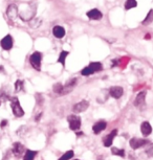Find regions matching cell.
Here are the masks:
<instances>
[{
    "instance_id": "obj_2",
    "label": "cell",
    "mask_w": 153,
    "mask_h": 160,
    "mask_svg": "<svg viewBox=\"0 0 153 160\" xmlns=\"http://www.w3.org/2000/svg\"><path fill=\"white\" fill-rule=\"evenodd\" d=\"M10 101H11V106H12V110H13L14 115L16 117H22L24 115V111L21 108L19 99L17 98H10Z\"/></svg>"
},
{
    "instance_id": "obj_6",
    "label": "cell",
    "mask_w": 153,
    "mask_h": 160,
    "mask_svg": "<svg viewBox=\"0 0 153 160\" xmlns=\"http://www.w3.org/2000/svg\"><path fill=\"white\" fill-rule=\"evenodd\" d=\"M149 141L147 140V139H142V138H135V137H133V138H131L130 139V147L132 148L133 150H136V149H140V148H142L144 147L145 144L148 143Z\"/></svg>"
},
{
    "instance_id": "obj_17",
    "label": "cell",
    "mask_w": 153,
    "mask_h": 160,
    "mask_svg": "<svg viewBox=\"0 0 153 160\" xmlns=\"http://www.w3.org/2000/svg\"><path fill=\"white\" fill-rule=\"evenodd\" d=\"M53 34L56 38L61 39L65 36V29H64V28H62V26L56 25L55 28H53Z\"/></svg>"
},
{
    "instance_id": "obj_19",
    "label": "cell",
    "mask_w": 153,
    "mask_h": 160,
    "mask_svg": "<svg viewBox=\"0 0 153 160\" xmlns=\"http://www.w3.org/2000/svg\"><path fill=\"white\" fill-rule=\"evenodd\" d=\"M36 155H37L36 151L26 150V152L24 153V157H23V160H34Z\"/></svg>"
},
{
    "instance_id": "obj_24",
    "label": "cell",
    "mask_w": 153,
    "mask_h": 160,
    "mask_svg": "<svg viewBox=\"0 0 153 160\" xmlns=\"http://www.w3.org/2000/svg\"><path fill=\"white\" fill-rule=\"evenodd\" d=\"M23 88H24V85H23V81L17 80L16 83H15V91H16V92H20V91H22Z\"/></svg>"
},
{
    "instance_id": "obj_18",
    "label": "cell",
    "mask_w": 153,
    "mask_h": 160,
    "mask_svg": "<svg viewBox=\"0 0 153 160\" xmlns=\"http://www.w3.org/2000/svg\"><path fill=\"white\" fill-rule=\"evenodd\" d=\"M76 84H77V78H73V80L69 81V82H67V84L64 86V88H63L62 94H65V93H67V92H70L71 90L74 89V87L76 86Z\"/></svg>"
},
{
    "instance_id": "obj_5",
    "label": "cell",
    "mask_w": 153,
    "mask_h": 160,
    "mask_svg": "<svg viewBox=\"0 0 153 160\" xmlns=\"http://www.w3.org/2000/svg\"><path fill=\"white\" fill-rule=\"evenodd\" d=\"M67 122L69 125L70 130L73 131H77L81 127V118L78 115H69L67 117Z\"/></svg>"
},
{
    "instance_id": "obj_21",
    "label": "cell",
    "mask_w": 153,
    "mask_h": 160,
    "mask_svg": "<svg viewBox=\"0 0 153 160\" xmlns=\"http://www.w3.org/2000/svg\"><path fill=\"white\" fill-rule=\"evenodd\" d=\"M111 153L113 155L120 156V157H125V155H126L124 149H118V148H115V147L111 148Z\"/></svg>"
},
{
    "instance_id": "obj_9",
    "label": "cell",
    "mask_w": 153,
    "mask_h": 160,
    "mask_svg": "<svg viewBox=\"0 0 153 160\" xmlns=\"http://www.w3.org/2000/svg\"><path fill=\"white\" fill-rule=\"evenodd\" d=\"M123 93H124V90H123L122 87L112 86V87H110V89H109L110 96H112V98L115 99H119L120 98H122Z\"/></svg>"
},
{
    "instance_id": "obj_15",
    "label": "cell",
    "mask_w": 153,
    "mask_h": 160,
    "mask_svg": "<svg viewBox=\"0 0 153 160\" xmlns=\"http://www.w3.org/2000/svg\"><path fill=\"white\" fill-rule=\"evenodd\" d=\"M145 98H146V91L140 92L139 94L136 95V98H135V101H134L133 105L139 108L143 107V106L145 105Z\"/></svg>"
},
{
    "instance_id": "obj_12",
    "label": "cell",
    "mask_w": 153,
    "mask_h": 160,
    "mask_svg": "<svg viewBox=\"0 0 153 160\" xmlns=\"http://www.w3.org/2000/svg\"><path fill=\"white\" fill-rule=\"evenodd\" d=\"M7 15L11 20H15L18 17V8L15 4L8 5L7 10Z\"/></svg>"
},
{
    "instance_id": "obj_13",
    "label": "cell",
    "mask_w": 153,
    "mask_h": 160,
    "mask_svg": "<svg viewBox=\"0 0 153 160\" xmlns=\"http://www.w3.org/2000/svg\"><path fill=\"white\" fill-rule=\"evenodd\" d=\"M107 127V123L105 120H100L97 123H94V127H92V131H94V134H100L102 131H104Z\"/></svg>"
},
{
    "instance_id": "obj_28",
    "label": "cell",
    "mask_w": 153,
    "mask_h": 160,
    "mask_svg": "<svg viewBox=\"0 0 153 160\" xmlns=\"http://www.w3.org/2000/svg\"><path fill=\"white\" fill-rule=\"evenodd\" d=\"M7 123H8L7 120H2V122L0 123V127H1V128H3V127L7 126Z\"/></svg>"
},
{
    "instance_id": "obj_3",
    "label": "cell",
    "mask_w": 153,
    "mask_h": 160,
    "mask_svg": "<svg viewBox=\"0 0 153 160\" xmlns=\"http://www.w3.org/2000/svg\"><path fill=\"white\" fill-rule=\"evenodd\" d=\"M41 60H42V55L39 51H35L29 57V63H31V65L33 66V68H35L38 71L41 69Z\"/></svg>"
},
{
    "instance_id": "obj_14",
    "label": "cell",
    "mask_w": 153,
    "mask_h": 160,
    "mask_svg": "<svg viewBox=\"0 0 153 160\" xmlns=\"http://www.w3.org/2000/svg\"><path fill=\"white\" fill-rule=\"evenodd\" d=\"M86 15H87V17L91 20H100V19H102V17H103V14H102L99 10H97V8L88 11Z\"/></svg>"
},
{
    "instance_id": "obj_27",
    "label": "cell",
    "mask_w": 153,
    "mask_h": 160,
    "mask_svg": "<svg viewBox=\"0 0 153 160\" xmlns=\"http://www.w3.org/2000/svg\"><path fill=\"white\" fill-rule=\"evenodd\" d=\"M146 154H147V155H148L149 157H153V143L148 148V149H147Z\"/></svg>"
},
{
    "instance_id": "obj_8",
    "label": "cell",
    "mask_w": 153,
    "mask_h": 160,
    "mask_svg": "<svg viewBox=\"0 0 153 160\" xmlns=\"http://www.w3.org/2000/svg\"><path fill=\"white\" fill-rule=\"evenodd\" d=\"M12 152H13V154L16 157H20V156H22L23 153L26 152V149L22 143L15 142L14 146H13V149H12Z\"/></svg>"
},
{
    "instance_id": "obj_11",
    "label": "cell",
    "mask_w": 153,
    "mask_h": 160,
    "mask_svg": "<svg viewBox=\"0 0 153 160\" xmlns=\"http://www.w3.org/2000/svg\"><path fill=\"white\" fill-rule=\"evenodd\" d=\"M116 134H118V130H113V131L110 132L107 136H105L104 140H103L104 146L107 147V148H109L110 146H111L112 142H113V139H115V137L116 136Z\"/></svg>"
},
{
    "instance_id": "obj_7",
    "label": "cell",
    "mask_w": 153,
    "mask_h": 160,
    "mask_svg": "<svg viewBox=\"0 0 153 160\" xmlns=\"http://www.w3.org/2000/svg\"><path fill=\"white\" fill-rule=\"evenodd\" d=\"M0 45L4 50H11L13 47V38L11 35H7L5 37L0 41Z\"/></svg>"
},
{
    "instance_id": "obj_25",
    "label": "cell",
    "mask_w": 153,
    "mask_h": 160,
    "mask_svg": "<svg viewBox=\"0 0 153 160\" xmlns=\"http://www.w3.org/2000/svg\"><path fill=\"white\" fill-rule=\"evenodd\" d=\"M73 157H74V151H68L65 154H63V156L60 157L59 160H69Z\"/></svg>"
},
{
    "instance_id": "obj_26",
    "label": "cell",
    "mask_w": 153,
    "mask_h": 160,
    "mask_svg": "<svg viewBox=\"0 0 153 160\" xmlns=\"http://www.w3.org/2000/svg\"><path fill=\"white\" fill-rule=\"evenodd\" d=\"M63 88H64V86H63L62 84H60V83H57V84L54 85V91H55L56 93H60V94H62Z\"/></svg>"
},
{
    "instance_id": "obj_29",
    "label": "cell",
    "mask_w": 153,
    "mask_h": 160,
    "mask_svg": "<svg viewBox=\"0 0 153 160\" xmlns=\"http://www.w3.org/2000/svg\"><path fill=\"white\" fill-rule=\"evenodd\" d=\"M0 105H1V102H0Z\"/></svg>"
},
{
    "instance_id": "obj_20",
    "label": "cell",
    "mask_w": 153,
    "mask_h": 160,
    "mask_svg": "<svg viewBox=\"0 0 153 160\" xmlns=\"http://www.w3.org/2000/svg\"><path fill=\"white\" fill-rule=\"evenodd\" d=\"M152 21H153V10H150L149 13L147 14L146 18L143 20L142 24H143V25H148V24L152 23Z\"/></svg>"
},
{
    "instance_id": "obj_4",
    "label": "cell",
    "mask_w": 153,
    "mask_h": 160,
    "mask_svg": "<svg viewBox=\"0 0 153 160\" xmlns=\"http://www.w3.org/2000/svg\"><path fill=\"white\" fill-rule=\"evenodd\" d=\"M26 8H28V10L21 12L19 17L23 21H31L36 14V7H34V5H28Z\"/></svg>"
},
{
    "instance_id": "obj_1",
    "label": "cell",
    "mask_w": 153,
    "mask_h": 160,
    "mask_svg": "<svg viewBox=\"0 0 153 160\" xmlns=\"http://www.w3.org/2000/svg\"><path fill=\"white\" fill-rule=\"evenodd\" d=\"M102 70H103V66H102L100 62H91L86 68H84L83 70L81 71V73H82V75L88 77V75L94 74L95 72H99Z\"/></svg>"
},
{
    "instance_id": "obj_10",
    "label": "cell",
    "mask_w": 153,
    "mask_h": 160,
    "mask_svg": "<svg viewBox=\"0 0 153 160\" xmlns=\"http://www.w3.org/2000/svg\"><path fill=\"white\" fill-rule=\"evenodd\" d=\"M89 107V102L87 101H81L80 102H78L74 106L73 110L74 113H81L84 112L85 110H87V108Z\"/></svg>"
},
{
    "instance_id": "obj_22",
    "label": "cell",
    "mask_w": 153,
    "mask_h": 160,
    "mask_svg": "<svg viewBox=\"0 0 153 160\" xmlns=\"http://www.w3.org/2000/svg\"><path fill=\"white\" fill-rule=\"evenodd\" d=\"M68 55H69V52H68V51L63 50L62 52L60 53V56H59V58H58V63H61L63 66H65V60H66Z\"/></svg>"
},
{
    "instance_id": "obj_16",
    "label": "cell",
    "mask_w": 153,
    "mask_h": 160,
    "mask_svg": "<svg viewBox=\"0 0 153 160\" xmlns=\"http://www.w3.org/2000/svg\"><path fill=\"white\" fill-rule=\"evenodd\" d=\"M140 131H142V134L144 135V136L147 137L151 134L152 127L148 122H142V125H140Z\"/></svg>"
},
{
    "instance_id": "obj_23",
    "label": "cell",
    "mask_w": 153,
    "mask_h": 160,
    "mask_svg": "<svg viewBox=\"0 0 153 160\" xmlns=\"http://www.w3.org/2000/svg\"><path fill=\"white\" fill-rule=\"evenodd\" d=\"M137 7L136 0H126L125 2V10H131Z\"/></svg>"
},
{
    "instance_id": "obj_30",
    "label": "cell",
    "mask_w": 153,
    "mask_h": 160,
    "mask_svg": "<svg viewBox=\"0 0 153 160\" xmlns=\"http://www.w3.org/2000/svg\"><path fill=\"white\" fill-rule=\"evenodd\" d=\"M76 160H79V159H76Z\"/></svg>"
}]
</instances>
